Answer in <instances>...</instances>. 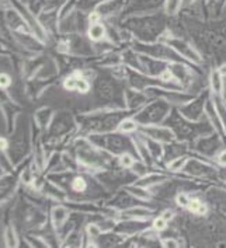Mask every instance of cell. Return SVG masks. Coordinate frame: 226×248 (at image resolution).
<instances>
[{"instance_id": "obj_1", "label": "cell", "mask_w": 226, "mask_h": 248, "mask_svg": "<svg viewBox=\"0 0 226 248\" xmlns=\"http://www.w3.org/2000/svg\"><path fill=\"white\" fill-rule=\"evenodd\" d=\"M65 87L67 90H79V92H87L89 90V84L87 81H84L83 78H70L65 81Z\"/></svg>"}, {"instance_id": "obj_2", "label": "cell", "mask_w": 226, "mask_h": 248, "mask_svg": "<svg viewBox=\"0 0 226 248\" xmlns=\"http://www.w3.org/2000/svg\"><path fill=\"white\" fill-rule=\"evenodd\" d=\"M106 35V27L100 24L98 21L90 23V30H89V37L94 41H100Z\"/></svg>"}, {"instance_id": "obj_3", "label": "cell", "mask_w": 226, "mask_h": 248, "mask_svg": "<svg viewBox=\"0 0 226 248\" xmlns=\"http://www.w3.org/2000/svg\"><path fill=\"white\" fill-rule=\"evenodd\" d=\"M183 4V0H166V13L173 16L176 14Z\"/></svg>"}, {"instance_id": "obj_4", "label": "cell", "mask_w": 226, "mask_h": 248, "mask_svg": "<svg viewBox=\"0 0 226 248\" xmlns=\"http://www.w3.org/2000/svg\"><path fill=\"white\" fill-rule=\"evenodd\" d=\"M188 209L191 212H195V213H200V215H204L207 212V208L204 203H201L198 199H191L188 202Z\"/></svg>"}, {"instance_id": "obj_5", "label": "cell", "mask_w": 226, "mask_h": 248, "mask_svg": "<svg viewBox=\"0 0 226 248\" xmlns=\"http://www.w3.org/2000/svg\"><path fill=\"white\" fill-rule=\"evenodd\" d=\"M136 129V125L133 124L132 121H125L122 125H121V131L124 132H132Z\"/></svg>"}, {"instance_id": "obj_6", "label": "cell", "mask_w": 226, "mask_h": 248, "mask_svg": "<svg viewBox=\"0 0 226 248\" xmlns=\"http://www.w3.org/2000/svg\"><path fill=\"white\" fill-rule=\"evenodd\" d=\"M73 188L76 189V191H84V188H86V183H84V180L83 178H75V181H73Z\"/></svg>"}, {"instance_id": "obj_7", "label": "cell", "mask_w": 226, "mask_h": 248, "mask_svg": "<svg viewBox=\"0 0 226 248\" xmlns=\"http://www.w3.org/2000/svg\"><path fill=\"white\" fill-rule=\"evenodd\" d=\"M153 226H155V229H156V230H163V229L166 227V219H163V217L156 219L155 223H153Z\"/></svg>"}, {"instance_id": "obj_8", "label": "cell", "mask_w": 226, "mask_h": 248, "mask_svg": "<svg viewBox=\"0 0 226 248\" xmlns=\"http://www.w3.org/2000/svg\"><path fill=\"white\" fill-rule=\"evenodd\" d=\"M121 163H122V166H125V167H129V166H132L133 160L131 158V157L128 156H122V158H121Z\"/></svg>"}, {"instance_id": "obj_9", "label": "cell", "mask_w": 226, "mask_h": 248, "mask_svg": "<svg viewBox=\"0 0 226 248\" xmlns=\"http://www.w3.org/2000/svg\"><path fill=\"white\" fill-rule=\"evenodd\" d=\"M9 83H10V78H9V76H6V75H0V87H6V86H9Z\"/></svg>"}, {"instance_id": "obj_10", "label": "cell", "mask_w": 226, "mask_h": 248, "mask_svg": "<svg viewBox=\"0 0 226 248\" xmlns=\"http://www.w3.org/2000/svg\"><path fill=\"white\" fill-rule=\"evenodd\" d=\"M213 87L216 89V92L221 90V80H219V76L218 75H213Z\"/></svg>"}, {"instance_id": "obj_11", "label": "cell", "mask_w": 226, "mask_h": 248, "mask_svg": "<svg viewBox=\"0 0 226 248\" xmlns=\"http://www.w3.org/2000/svg\"><path fill=\"white\" fill-rule=\"evenodd\" d=\"M177 202H178V205H181V206H188V199H187L184 195H180L177 198Z\"/></svg>"}, {"instance_id": "obj_12", "label": "cell", "mask_w": 226, "mask_h": 248, "mask_svg": "<svg viewBox=\"0 0 226 248\" xmlns=\"http://www.w3.org/2000/svg\"><path fill=\"white\" fill-rule=\"evenodd\" d=\"M89 233H93L92 235H98L100 234V230H98V227H96V226H90V227H89Z\"/></svg>"}, {"instance_id": "obj_13", "label": "cell", "mask_w": 226, "mask_h": 248, "mask_svg": "<svg viewBox=\"0 0 226 248\" xmlns=\"http://www.w3.org/2000/svg\"><path fill=\"white\" fill-rule=\"evenodd\" d=\"M164 244H166L167 247H176V243H174V241H170V240L164 241Z\"/></svg>"}, {"instance_id": "obj_14", "label": "cell", "mask_w": 226, "mask_h": 248, "mask_svg": "<svg viewBox=\"0 0 226 248\" xmlns=\"http://www.w3.org/2000/svg\"><path fill=\"white\" fill-rule=\"evenodd\" d=\"M221 163H222V164H226V152L221 156Z\"/></svg>"}, {"instance_id": "obj_15", "label": "cell", "mask_w": 226, "mask_h": 248, "mask_svg": "<svg viewBox=\"0 0 226 248\" xmlns=\"http://www.w3.org/2000/svg\"><path fill=\"white\" fill-rule=\"evenodd\" d=\"M6 147V140L0 139V149H4Z\"/></svg>"}]
</instances>
